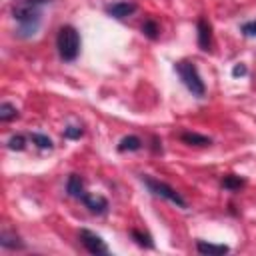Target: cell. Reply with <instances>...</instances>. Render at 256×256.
Masks as SVG:
<instances>
[{
	"label": "cell",
	"instance_id": "5",
	"mask_svg": "<svg viewBox=\"0 0 256 256\" xmlns=\"http://www.w3.org/2000/svg\"><path fill=\"white\" fill-rule=\"evenodd\" d=\"M80 242H82V246L90 252V254H96V256H100V254H108V246H106V242L96 234V232H92V230H80Z\"/></svg>",
	"mask_w": 256,
	"mask_h": 256
},
{
	"label": "cell",
	"instance_id": "12",
	"mask_svg": "<svg viewBox=\"0 0 256 256\" xmlns=\"http://www.w3.org/2000/svg\"><path fill=\"white\" fill-rule=\"evenodd\" d=\"M180 138H182V142H186L190 146H210V142H212L208 136H202L198 132H182Z\"/></svg>",
	"mask_w": 256,
	"mask_h": 256
},
{
	"label": "cell",
	"instance_id": "22",
	"mask_svg": "<svg viewBox=\"0 0 256 256\" xmlns=\"http://www.w3.org/2000/svg\"><path fill=\"white\" fill-rule=\"evenodd\" d=\"M246 74V66L244 64H238L232 68V76H244Z\"/></svg>",
	"mask_w": 256,
	"mask_h": 256
},
{
	"label": "cell",
	"instance_id": "1",
	"mask_svg": "<svg viewBox=\"0 0 256 256\" xmlns=\"http://www.w3.org/2000/svg\"><path fill=\"white\" fill-rule=\"evenodd\" d=\"M48 0H18L12 6V16L18 22L20 36H32L42 20V6Z\"/></svg>",
	"mask_w": 256,
	"mask_h": 256
},
{
	"label": "cell",
	"instance_id": "14",
	"mask_svg": "<svg viewBox=\"0 0 256 256\" xmlns=\"http://www.w3.org/2000/svg\"><path fill=\"white\" fill-rule=\"evenodd\" d=\"M16 116H18V110H16L14 104H10V102H2V104H0V120H2V122H10V120H14Z\"/></svg>",
	"mask_w": 256,
	"mask_h": 256
},
{
	"label": "cell",
	"instance_id": "17",
	"mask_svg": "<svg viewBox=\"0 0 256 256\" xmlns=\"http://www.w3.org/2000/svg\"><path fill=\"white\" fill-rule=\"evenodd\" d=\"M142 32H144L148 38H156V36H158V26H156V22H154V20H146V22L142 24Z\"/></svg>",
	"mask_w": 256,
	"mask_h": 256
},
{
	"label": "cell",
	"instance_id": "4",
	"mask_svg": "<svg viewBox=\"0 0 256 256\" xmlns=\"http://www.w3.org/2000/svg\"><path fill=\"white\" fill-rule=\"evenodd\" d=\"M142 182L148 186V190L154 194V196H160V198H164V200H168V202H172V204H176L178 208H188V202L180 196V192H176L172 186H168L166 182H160V180H156V178H150V176H142Z\"/></svg>",
	"mask_w": 256,
	"mask_h": 256
},
{
	"label": "cell",
	"instance_id": "10",
	"mask_svg": "<svg viewBox=\"0 0 256 256\" xmlns=\"http://www.w3.org/2000/svg\"><path fill=\"white\" fill-rule=\"evenodd\" d=\"M66 192L72 196V198H82L84 194V182L78 174H70L68 182H66Z\"/></svg>",
	"mask_w": 256,
	"mask_h": 256
},
{
	"label": "cell",
	"instance_id": "2",
	"mask_svg": "<svg viewBox=\"0 0 256 256\" xmlns=\"http://www.w3.org/2000/svg\"><path fill=\"white\" fill-rule=\"evenodd\" d=\"M56 48L62 60L72 62L80 54V34L74 26H62L56 36Z\"/></svg>",
	"mask_w": 256,
	"mask_h": 256
},
{
	"label": "cell",
	"instance_id": "19",
	"mask_svg": "<svg viewBox=\"0 0 256 256\" xmlns=\"http://www.w3.org/2000/svg\"><path fill=\"white\" fill-rule=\"evenodd\" d=\"M240 30H242L244 36H248V38H256V20L244 22V24L240 26Z\"/></svg>",
	"mask_w": 256,
	"mask_h": 256
},
{
	"label": "cell",
	"instance_id": "9",
	"mask_svg": "<svg viewBox=\"0 0 256 256\" xmlns=\"http://www.w3.org/2000/svg\"><path fill=\"white\" fill-rule=\"evenodd\" d=\"M196 250L200 254H210V256H220V254L230 252V248L224 246V244H210V242H204V240L196 242Z\"/></svg>",
	"mask_w": 256,
	"mask_h": 256
},
{
	"label": "cell",
	"instance_id": "21",
	"mask_svg": "<svg viewBox=\"0 0 256 256\" xmlns=\"http://www.w3.org/2000/svg\"><path fill=\"white\" fill-rule=\"evenodd\" d=\"M64 136H66V138H80V136H82V128H78V126H68V128L64 130Z\"/></svg>",
	"mask_w": 256,
	"mask_h": 256
},
{
	"label": "cell",
	"instance_id": "6",
	"mask_svg": "<svg viewBox=\"0 0 256 256\" xmlns=\"http://www.w3.org/2000/svg\"><path fill=\"white\" fill-rule=\"evenodd\" d=\"M80 200H82L84 206H86L90 212H94V214H102V212H106V208H108V200H106L104 196H100V194L84 192Z\"/></svg>",
	"mask_w": 256,
	"mask_h": 256
},
{
	"label": "cell",
	"instance_id": "16",
	"mask_svg": "<svg viewBox=\"0 0 256 256\" xmlns=\"http://www.w3.org/2000/svg\"><path fill=\"white\" fill-rule=\"evenodd\" d=\"M222 184H224V188L236 190V188H240V186L244 184V180H242L240 176H236V174H230V176H226V178L222 180Z\"/></svg>",
	"mask_w": 256,
	"mask_h": 256
},
{
	"label": "cell",
	"instance_id": "11",
	"mask_svg": "<svg viewBox=\"0 0 256 256\" xmlns=\"http://www.w3.org/2000/svg\"><path fill=\"white\" fill-rule=\"evenodd\" d=\"M0 244H2V248H8V250H20V248H24V242L14 234V232H10V230H4L2 234H0Z\"/></svg>",
	"mask_w": 256,
	"mask_h": 256
},
{
	"label": "cell",
	"instance_id": "18",
	"mask_svg": "<svg viewBox=\"0 0 256 256\" xmlns=\"http://www.w3.org/2000/svg\"><path fill=\"white\" fill-rule=\"evenodd\" d=\"M132 238H134L140 246L152 248V240H150V236H148V234H142V232H138V230H132Z\"/></svg>",
	"mask_w": 256,
	"mask_h": 256
},
{
	"label": "cell",
	"instance_id": "13",
	"mask_svg": "<svg viewBox=\"0 0 256 256\" xmlns=\"http://www.w3.org/2000/svg\"><path fill=\"white\" fill-rule=\"evenodd\" d=\"M140 148H142V140L138 136H124L118 142V150L120 152H134V150H140Z\"/></svg>",
	"mask_w": 256,
	"mask_h": 256
},
{
	"label": "cell",
	"instance_id": "3",
	"mask_svg": "<svg viewBox=\"0 0 256 256\" xmlns=\"http://www.w3.org/2000/svg\"><path fill=\"white\" fill-rule=\"evenodd\" d=\"M176 72L180 74L184 86H186L194 96H204V92H206L204 80L200 78V72H198V68H196L192 62H188V60L178 62V64H176Z\"/></svg>",
	"mask_w": 256,
	"mask_h": 256
},
{
	"label": "cell",
	"instance_id": "20",
	"mask_svg": "<svg viewBox=\"0 0 256 256\" xmlns=\"http://www.w3.org/2000/svg\"><path fill=\"white\" fill-rule=\"evenodd\" d=\"M24 144H26V140H24V136H12L10 140H8V148L10 150H24Z\"/></svg>",
	"mask_w": 256,
	"mask_h": 256
},
{
	"label": "cell",
	"instance_id": "15",
	"mask_svg": "<svg viewBox=\"0 0 256 256\" xmlns=\"http://www.w3.org/2000/svg\"><path fill=\"white\" fill-rule=\"evenodd\" d=\"M30 138H32V142H34L38 148H42V150H52V146H54V144H52V140H50L48 136H44V134L34 132Z\"/></svg>",
	"mask_w": 256,
	"mask_h": 256
},
{
	"label": "cell",
	"instance_id": "7",
	"mask_svg": "<svg viewBox=\"0 0 256 256\" xmlns=\"http://www.w3.org/2000/svg\"><path fill=\"white\" fill-rule=\"evenodd\" d=\"M134 12H136L134 2H114V4L106 6V14H110L112 18H126Z\"/></svg>",
	"mask_w": 256,
	"mask_h": 256
},
{
	"label": "cell",
	"instance_id": "8",
	"mask_svg": "<svg viewBox=\"0 0 256 256\" xmlns=\"http://www.w3.org/2000/svg\"><path fill=\"white\" fill-rule=\"evenodd\" d=\"M198 44L202 50H210V44H212V28L210 24L204 20V18H198Z\"/></svg>",
	"mask_w": 256,
	"mask_h": 256
}]
</instances>
